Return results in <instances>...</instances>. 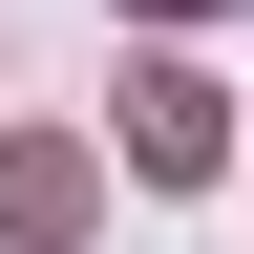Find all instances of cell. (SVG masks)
I'll return each mask as SVG.
<instances>
[{
  "instance_id": "3",
  "label": "cell",
  "mask_w": 254,
  "mask_h": 254,
  "mask_svg": "<svg viewBox=\"0 0 254 254\" xmlns=\"http://www.w3.org/2000/svg\"><path fill=\"white\" fill-rule=\"evenodd\" d=\"M127 21H233V0H127Z\"/></svg>"
},
{
  "instance_id": "2",
  "label": "cell",
  "mask_w": 254,
  "mask_h": 254,
  "mask_svg": "<svg viewBox=\"0 0 254 254\" xmlns=\"http://www.w3.org/2000/svg\"><path fill=\"white\" fill-rule=\"evenodd\" d=\"M0 233H21V254L85 233V148H0Z\"/></svg>"
},
{
  "instance_id": "1",
  "label": "cell",
  "mask_w": 254,
  "mask_h": 254,
  "mask_svg": "<svg viewBox=\"0 0 254 254\" xmlns=\"http://www.w3.org/2000/svg\"><path fill=\"white\" fill-rule=\"evenodd\" d=\"M127 170H148V190L233 170V85H212V64H127Z\"/></svg>"
}]
</instances>
